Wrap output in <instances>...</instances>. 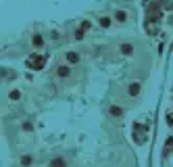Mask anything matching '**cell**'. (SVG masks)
I'll list each match as a JSON object with an SVG mask.
<instances>
[{"instance_id":"5b68a950","label":"cell","mask_w":173,"mask_h":167,"mask_svg":"<svg viewBox=\"0 0 173 167\" xmlns=\"http://www.w3.org/2000/svg\"><path fill=\"white\" fill-rule=\"evenodd\" d=\"M111 115H113V117H121V115H123V109L121 107H111Z\"/></svg>"},{"instance_id":"6da1fadb","label":"cell","mask_w":173,"mask_h":167,"mask_svg":"<svg viewBox=\"0 0 173 167\" xmlns=\"http://www.w3.org/2000/svg\"><path fill=\"white\" fill-rule=\"evenodd\" d=\"M119 52L125 54V57H129V54H134V46H131V44H121V46H119Z\"/></svg>"},{"instance_id":"277c9868","label":"cell","mask_w":173,"mask_h":167,"mask_svg":"<svg viewBox=\"0 0 173 167\" xmlns=\"http://www.w3.org/2000/svg\"><path fill=\"white\" fill-rule=\"evenodd\" d=\"M129 94H131V96L140 94V84H138V82H136V84H131V86H129Z\"/></svg>"},{"instance_id":"ba28073f","label":"cell","mask_w":173,"mask_h":167,"mask_svg":"<svg viewBox=\"0 0 173 167\" xmlns=\"http://www.w3.org/2000/svg\"><path fill=\"white\" fill-rule=\"evenodd\" d=\"M9 98H11V100H19V98H21V92H19V90H13L11 94H9Z\"/></svg>"},{"instance_id":"7a4b0ae2","label":"cell","mask_w":173,"mask_h":167,"mask_svg":"<svg viewBox=\"0 0 173 167\" xmlns=\"http://www.w3.org/2000/svg\"><path fill=\"white\" fill-rule=\"evenodd\" d=\"M115 21H119V23H125V21H127V11H117V13H115Z\"/></svg>"},{"instance_id":"9c48e42d","label":"cell","mask_w":173,"mask_h":167,"mask_svg":"<svg viewBox=\"0 0 173 167\" xmlns=\"http://www.w3.org/2000/svg\"><path fill=\"white\" fill-rule=\"evenodd\" d=\"M100 25H102V27H109V25H111V19H109V17H102V19H100Z\"/></svg>"},{"instance_id":"52a82bcc","label":"cell","mask_w":173,"mask_h":167,"mask_svg":"<svg viewBox=\"0 0 173 167\" xmlns=\"http://www.w3.org/2000/svg\"><path fill=\"white\" fill-rule=\"evenodd\" d=\"M31 42H34V46H42V44H44V40H42V38L38 36V34H35V36L31 38Z\"/></svg>"},{"instance_id":"8992f818","label":"cell","mask_w":173,"mask_h":167,"mask_svg":"<svg viewBox=\"0 0 173 167\" xmlns=\"http://www.w3.org/2000/svg\"><path fill=\"white\" fill-rule=\"evenodd\" d=\"M77 61H79V57L75 52H67V63H77Z\"/></svg>"},{"instance_id":"3957f363","label":"cell","mask_w":173,"mask_h":167,"mask_svg":"<svg viewBox=\"0 0 173 167\" xmlns=\"http://www.w3.org/2000/svg\"><path fill=\"white\" fill-rule=\"evenodd\" d=\"M57 73H58V77H67V75H69V73H71V69H69V67H67V65H61Z\"/></svg>"},{"instance_id":"30bf717a","label":"cell","mask_w":173,"mask_h":167,"mask_svg":"<svg viewBox=\"0 0 173 167\" xmlns=\"http://www.w3.org/2000/svg\"><path fill=\"white\" fill-rule=\"evenodd\" d=\"M50 167H65V163H63V161H52V163H50Z\"/></svg>"}]
</instances>
